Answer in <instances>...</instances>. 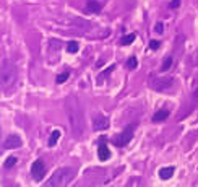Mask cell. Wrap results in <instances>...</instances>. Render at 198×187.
Masks as SVG:
<instances>
[{"label":"cell","instance_id":"603a6c76","mask_svg":"<svg viewBox=\"0 0 198 187\" xmlns=\"http://www.w3.org/2000/svg\"><path fill=\"white\" fill-rule=\"evenodd\" d=\"M162 30H164L162 23H158V25H156V31H158V33H162Z\"/></svg>","mask_w":198,"mask_h":187},{"label":"cell","instance_id":"5bb4252c","mask_svg":"<svg viewBox=\"0 0 198 187\" xmlns=\"http://www.w3.org/2000/svg\"><path fill=\"white\" fill-rule=\"evenodd\" d=\"M135 38H137V34L130 33V34H127V36H124V38L120 39V44H122V46H128V44H132V42L135 41Z\"/></svg>","mask_w":198,"mask_h":187},{"label":"cell","instance_id":"5b68a950","mask_svg":"<svg viewBox=\"0 0 198 187\" xmlns=\"http://www.w3.org/2000/svg\"><path fill=\"white\" fill-rule=\"evenodd\" d=\"M44 174H46V164H44V161H42V160H36L33 163V166H31V176H33V179L36 182H39Z\"/></svg>","mask_w":198,"mask_h":187},{"label":"cell","instance_id":"52a82bcc","mask_svg":"<svg viewBox=\"0 0 198 187\" xmlns=\"http://www.w3.org/2000/svg\"><path fill=\"white\" fill-rule=\"evenodd\" d=\"M109 127V119L102 116V114H96L93 116V129L94 130H104Z\"/></svg>","mask_w":198,"mask_h":187},{"label":"cell","instance_id":"44dd1931","mask_svg":"<svg viewBox=\"0 0 198 187\" xmlns=\"http://www.w3.org/2000/svg\"><path fill=\"white\" fill-rule=\"evenodd\" d=\"M159 46H161V44H159V41H154V39H153V41H150V47L153 49V51L159 49Z\"/></svg>","mask_w":198,"mask_h":187},{"label":"cell","instance_id":"ba28073f","mask_svg":"<svg viewBox=\"0 0 198 187\" xmlns=\"http://www.w3.org/2000/svg\"><path fill=\"white\" fill-rule=\"evenodd\" d=\"M171 85H172V78L171 77H161V78H158V80L153 82V88L162 91V90L171 88Z\"/></svg>","mask_w":198,"mask_h":187},{"label":"cell","instance_id":"277c9868","mask_svg":"<svg viewBox=\"0 0 198 187\" xmlns=\"http://www.w3.org/2000/svg\"><path fill=\"white\" fill-rule=\"evenodd\" d=\"M135 124H128L125 127V130L124 132H120L119 135H115L114 137V145L115 147H125V145H128L130 143V140L133 138V132H135Z\"/></svg>","mask_w":198,"mask_h":187},{"label":"cell","instance_id":"6da1fadb","mask_svg":"<svg viewBox=\"0 0 198 187\" xmlns=\"http://www.w3.org/2000/svg\"><path fill=\"white\" fill-rule=\"evenodd\" d=\"M67 112H68V120H70V129L75 138H80L84 132V117L80 103L76 98H70L67 101Z\"/></svg>","mask_w":198,"mask_h":187},{"label":"cell","instance_id":"7c38bea8","mask_svg":"<svg viewBox=\"0 0 198 187\" xmlns=\"http://www.w3.org/2000/svg\"><path fill=\"white\" fill-rule=\"evenodd\" d=\"M169 117V111L167 109H161L153 116V122H161V120H166Z\"/></svg>","mask_w":198,"mask_h":187},{"label":"cell","instance_id":"ffe728a7","mask_svg":"<svg viewBox=\"0 0 198 187\" xmlns=\"http://www.w3.org/2000/svg\"><path fill=\"white\" fill-rule=\"evenodd\" d=\"M127 65H128V68H137V67H138V60H137V57H130V59L127 60Z\"/></svg>","mask_w":198,"mask_h":187},{"label":"cell","instance_id":"7a4b0ae2","mask_svg":"<svg viewBox=\"0 0 198 187\" xmlns=\"http://www.w3.org/2000/svg\"><path fill=\"white\" fill-rule=\"evenodd\" d=\"M15 82H16V67L11 63V60L5 59L2 62V90L10 91Z\"/></svg>","mask_w":198,"mask_h":187},{"label":"cell","instance_id":"30bf717a","mask_svg":"<svg viewBox=\"0 0 198 187\" xmlns=\"http://www.w3.org/2000/svg\"><path fill=\"white\" fill-rule=\"evenodd\" d=\"M175 172V168L174 166H167V168H161L159 169V177L162 181H167V179H171L172 174Z\"/></svg>","mask_w":198,"mask_h":187},{"label":"cell","instance_id":"e0dca14e","mask_svg":"<svg viewBox=\"0 0 198 187\" xmlns=\"http://www.w3.org/2000/svg\"><path fill=\"white\" fill-rule=\"evenodd\" d=\"M68 77H70V72H68V70H67V72H62V73L57 75V78H55V83H57V85H62L63 82L68 80Z\"/></svg>","mask_w":198,"mask_h":187},{"label":"cell","instance_id":"2e32d148","mask_svg":"<svg viewBox=\"0 0 198 187\" xmlns=\"http://www.w3.org/2000/svg\"><path fill=\"white\" fill-rule=\"evenodd\" d=\"M172 62H174V59L171 55H167L166 59H164V63H162V67H161V72H167L169 68L172 67Z\"/></svg>","mask_w":198,"mask_h":187},{"label":"cell","instance_id":"4fadbf2b","mask_svg":"<svg viewBox=\"0 0 198 187\" xmlns=\"http://www.w3.org/2000/svg\"><path fill=\"white\" fill-rule=\"evenodd\" d=\"M59 138H60V130H54V132L51 133V137H49V142H47V145H49V147H54L55 143L59 142Z\"/></svg>","mask_w":198,"mask_h":187},{"label":"cell","instance_id":"9c48e42d","mask_svg":"<svg viewBox=\"0 0 198 187\" xmlns=\"http://www.w3.org/2000/svg\"><path fill=\"white\" fill-rule=\"evenodd\" d=\"M97 156H99V160H101V161H106V160H109V158H110V152H109L107 145H106L104 138H101V140H99V147H97Z\"/></svg>","mask_w":198,"mask_h":187},{"label":"cell","instance_id":"d6986e66","mask_svg":"<svg viewBox=\"0 0 198 187\" xmlns=\"http://www.w3.org/2000/svg\"><path fill=\"white\" fill-rule=\"evenodd\" d=\"M114 68H115V65H114V63H112V65H109V68H106V70L102 72V73H101V75H99V82H102V80H104V78H106V77H107V75H109V73H110V72H112V70H114Z\"/></svg>","mask_w":198,"mask_h":187},{"label":"cell","instance_id":"9a60e30c","mask_svg":"<svg viewBox=\"0 0 198 187\" xmlns=\"http://www.w3.org/2000/svg\"><path fill=\"white\" fill-rule=\"evenodd\" d=\"M78 49H80V46H78V42H76V41H70L67 44V52L68 54H76V52H78Z\"/></svg>","mask_w":198,"mask_h":187},{"label":"cell","instance_id":"3957f363","mask_svg":"<svg viewBox=\"0 0 198 187\" xmlns=\"http://www.w3.org/2000/svg\"><path fill=\"white\" fill-rule=\"evenodd\" d=\"M75 171L72 168H60L54 172V174L49 177V181L46 182L47 187H60V185H67L70 181L73 179Z\"/></svg>","mask_w":198,"mask_h":187},{"label":"cell","instance_id":"7402d4cb","mask_svg":"<svg viewBox=\"0 0 198 187\" xmlns=\"http://www.w3.org/2000/svg\"><path fill=\"white\" fill-rule=\"evenodd\" d=\"M179 5H180V0H172V2L169 3V7H171V8H177Z\"/></svg>","mask_w":198,"mask_h":187},{"label":"cell","instance_id":"8fae6325","mask_svg":"<svg viewBox=\"0 0 198 187\" xmlns=\"http://www.w3.org/2000/svg\"><path fill=\"white\" fill-rule=\"evenodd\" d=\"M86 12L88 13H99L101 12V3L96 0H88L86 2Z\"/></svg>","mask_w":198,"mask_h":187},{"label":"cell","instance_id":"8992f818","mask_svg":"<svg viewBox=\"0 0 198 187\" xmlns=\"http://www.w3.org/2000/svg\"><path fill=\"white\" fill-rule=\"evenodd\" d=\"M23 145V140L18 135H8L5 138V142L2 143V150H11V148H18Z\"/></svg>","mask_w":198,"mask_h":187},{"label":"cell","instance_id":"ac0fdd59","mask_svg":"<svg viewBox=\"0 0 198 187\" xmlns=\"http://www.w3.org/2000/svg\"><path fill=\"white\" fill-rule=\"evenodd\" d=\"M16 161H18V160H16V156H10V158H7V161H5V168H7V169L13 168Z\"/></svg>","mask_w":198,"mask_h":187}]
</instances>
